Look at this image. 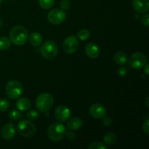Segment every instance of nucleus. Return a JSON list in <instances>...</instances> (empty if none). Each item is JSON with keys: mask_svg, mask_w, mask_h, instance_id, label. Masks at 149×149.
Returning <instances> with one entry per match:
<instances>
[{"mask_svg": "<svg viewBox=\"0 0 149 149\" xmlns=\"http://www.w3.org/2000/svg\"><path fill=\"white\" fill-rule=\"evenodd\" d=\"M26 116H27L29 120L36 121L39 117V114L37 111L34 110V109H31V110H30L28 112L27 114H26Z\"/></svg>", "mask_w": 149, "mask_h": 149, "instance_id": "393cba45", "label": "nucleus"}, {"mask_svg": "<svg viewBox=\"0 0 149 149\" xmlns=\"http://www.w3.org/2000/svg\"><path fill=\"white\" fill-rule=\"evenodd\" d=\"M61 9L63 10H68L71 7V1L69 0H63L60 4Z\"/></svg>", "mask_w": 149, "mask_h": 149, "instance_id": "bb28decb", "label": "nucleus"}, {"mask_svg": "<svg viewBox=\"0 0 149 149\" xmlns=\"http://www.w3.org/2000/svg\"><path fill=\"white\" fill-rule=\"evenodd\" d=\"M1 138L5 141L13 139L16 135L15 127L13 124L7 123L2 127L1 131Z\"/></svg>", "mask_w": 149, "mask_h": 149, "instance_id": "f8f14e48", "label": "nucleus"}, {"mask_svg": "<svg viewBox=\"0 0 149 149\" xmlns=\"http://www.w3.org/2000/svg\"><path fill=\"white\" fill-rule=\"evenodd\" d=\"M71 116V111L67 106H60L55 109V117L58 122H65L68 120Z\"/></svg>", "mask_w": 149, "mask_h": 149, "instance_id": "9d476101", "label": "nucleus"}, {"mask_svg": "<svg viewBox=\"0 0 149 149\" xmlns=\"http://www.w3.org/2000/svg\"><path fill=\"white\" fill-rule=\"evenodd\" d=\"M143 67H144V71H145L146 74V75H148V74H149V71H148L149 65L146 63L145 64V65H144Z\"/></svg>", "mask_w": 149, "mask_h": 149, "instance_id": "473e14b6", "label": "nucleus"}, {"mask_svg": "<svg viewBox=\"0 0 149 149\" xmlns=\"http://www.w3.org/2000/svg\"><path fill=\"white\" fill-rule=\"evenodd\" d=\"M147 63V58L142 52H135L129 59L130 66L134 69H141L143 68Z\"/></svg>", "mask_w": 149, "mask_h": 149, "instance_id": "6e6552de", "label": "nucleus"}, {"mask_svg": "<svg viewBox=\"0 0 149 149\" xmlns=\"http://www.w3.org/2000/svg\"><path fill=\"white\" fill-rule=\"evenodd\" d=\"M90 32L87 29H82L77 33V37L81 41H86L90 38Z\"/></svg>", "mask_w": 149, "mask_h": 149, "instance_id": "4be33fe9", "label": "nucleus"}, {"mask_svg": "<svg viewBox=\"0 0 149 149\" xmlns=\"http://www.w3.org/2000/svg\"><path fill=\"white\" fill-rule=\"evenodd\" d=\"M143 130L146 135H149V119H146L143 125Z\"/></svg>", "mask_w": 149, "mask_h": 149, "instance_id": "c85d7f7f", "label": "nucleus"}, {"mask_svg": "<svg viewBox=\"0 0 149 149\" xmlns=\"http://www.w3.org/2000/svg\"><path fill=\"white\" fill-rule=\"evenodd\" d=\"M16 106L21 111H26L31 109V103L29 99L26 98V97H21V98H19L17 101Z\"/></svg>", "mask_w": 149, "mask_h": 149, "instance_id": "dca6fc26", "label": "nucleus"}, {"mask_svg": "<svg viewBox=\"0 0 149 149\" xmlns=\"http://www.w3.org/2000/svg\"><path fill=\"white\" fill-rule=\"evenodd\" d=\"M23 86L16 80H11L6 85V94L11 100L19 98L23 94Z\"/></svg>", "mask_w": 149, "mask_h": 149, "instance_id": "423d86ee", "label": "nucleus"}, {"mask_svg": "<svg viewBox=\"0 0 149 149\" xmlns=\"http://www.w3.org/2000/svg\"><path fill=\"white\" fill-rule=\"evenodd\" d=\"M10 39L7 36H1L0 37V50L4 51L9 49L10 47Z\"/></svg>", "mask_w": 149, "mask_h": 149, "instance_id": "aec40b11", "label": "nucleus"}, {"mask_svg": "<svg viewBox=\"0 0 149 149\" xmlns=\"http://www.w3.org/2000/svg\"><path fill=\"white\" fill-rule=\"evenodd\" d=\"M141 23L146 27H148L149 25V15L145 14L141 17Z\"/></svg>", "mask_w": 149, "mask_h": 149, "instance_id": "cd10ccee", "label": "nucleus"}, {"mask_svg": "<svg viewBox=\"0 0 149 149\" xmlns=\"http://www.w3.org/2000/svg\"><path fill=\"white\" fill-rule=\"evenodd\" d=\"M148 97H147V98H146V106H149V105H148Z\"/></svg>", "mask_w": 149, "mask_h": 149, "instance_id": "72a5a7b5", "label": "nucleus"}, {"mask_svg": "<svg viewBox=\"0 0 149 149\" xmlns=\"http://www.w3.org/2000/svg\"><path fill=\"white\" fill-rule=\"evenodd\" d=\"M65 135H66L67 138L68 140H71V141L74 140L76 138V133L74 132H72V131H69L67 133H65Z\"/></svg>", "mask_w": 149, "mask_h": 149, "instance_id": "2f4dec72", "label": "nucleus"}, {"mask_svg": "<svg viewBox=\"0 0 149 149\" xmlns=\"http://www.w3.org/2000/svg\"><path fill=\"white\" fill-rule=\"evenodd\" d=\"M47 19L53 25L61 24L66 19V13L62 9H54L48 13Z\"/></svg>", "mask_w": 149, "mask_h": 149, "instance_id": "0eeeda50", "label": "nucleus"}, {"mask_svg": "<svg viewBox=\"0 0 149 149\" xmlns=\"http://www.w3.org/2000/svg\"><path fill=\"white\" fill-rule=\"evenodd\" d=\"M114 61L116 64L120 65H125L127 63V55L125 52L119 51L114 55Z\"/></svg>", "mask_w": 149, "mask_h": 149, "instance_id": "a211bd4d", "label": "nucleus"}, {"mask_svg": "<svg viewBox=\"0 0 149 149\" xmlns=\"http://www.w3.org/2000/svg\"><path fill=\"white\" fill-rule=\"evenodd\" d=\"M103 141L106 145H113L116 141V135L113 132H108L105 135Z\"/></svg>", "mask_w": 149, "mask_h": 149, "instance_id": "6ab92c4d", "label": "nucleus"}, {"mask_svg": "<svg viewBox=\"0 0 149 149\" xmlns=\"http://www.w3.org/2000/svg\"><path fill=\"white\" fill-rule=\"evenodd\" d=\"M28 37H29L28 31L23 26H15L10 32V41L17 46L25 45L27 42Z\"/></svg>", "mask_w": 149, "mask_h": 149, "instance_id": "f257e3e1", "label": "nucleus"}, {"mask_svg": "<svg viewBox=\"0 0 149 149\" xmlns=\"http://www.w3.org/2000/svg\"><path fill=\"white\" fill-rule=\"evenodd\" d=\"M39 4L42 9L49 10L54 6L55 0H39Z\"/></svg>", "mask_w": 149, "mask_h": 149, "instance_id": "412c9836", "label": "nucleus"}, {"mask_svg": "<svg viewBox=\"0 0 149 149\" xmlns=\"http://www.w3.org/2000/svg\"><path fill=\"white\" fill-rule=\"evenodd\" d=\"M10 106V102L8 99L1 98L0 100V112H4L8 109Z\"/></svg>", "mask_w": 149, "mask_h": 149, "instance_id": "a878e982", "label": "nucleus"}, {"mask_svg": "<svg viewBox=\"0 0 149 149\" xmlns=\"http://www.w3.org/2000/svg\"><path fill=\"white\" fill-rule=\"evenodd\" d=\"M63 49L66 53L73 54L77 52L79 47L78 39L74 36H69L65 38L63 42Z\"/></svg>", "mask_w": 149, "mask_h": 149, "instance_id": "1a4fd4ad", "label": "nucleus"}, {"mask_svg": "<svg viewBox=\"0 0 149 149\" xmlns=\"http://www.w3.org/2000/svg\"><path fill=\"white\" fill-rule=\"evenodd\" d=\"M89 112H90V116L96 119H103L104 116H106V109L100 103H95L93 106H91Z\"/></svg>", "mask_w": 149, "mask_h": 149, "instance_id": "9b49d317", "label": "nucleus"}, {"mask_svg": "<svg viewBox=\"0 0 149 149\" xmlns=\"http://www.w3.org/2000/svg\"><path fill=\"white\" fill-rule=\"evenodd\" d=\"M66 133L65 126L60 122L52 123L49 127L47 130V135L49 140L54 142H58L64 138Z\"/></svg>", "mask_w": 149, "mask_h": 149, "instance_id": "f03ea898", "label": "nucleus"}, {"mask_svg": "<svg viewBox=\"0 0 149 149\" xmlns=\"http://www.w3.org/2000/svg\"><path fill=\"white\" fill-rule=\"evenodd\" d=\"M58 48L53 41H47L41 46L40 52L43 58L47 60H52L57 56Z\"/></svg>", "mask_w": 149, "mask_h": 149, "instance_id": "39448f33", "label": "nucleus"}, {"mask_svg": "<svg viewBox=\"0 0 149 149\" xmlns=\"http://www.w3.org/2000/svg\"><path fill=\"white\" fill-rule=\"evenodd\" d=\"M83 122L80 118L73 117L70 119L67 122V127L70 130H77L82 127Z\"/></svg>", "mask_w": 149, "mask_h": 149, "instance_id": "2eb2a0df", "label": "nucleus"}, {"mask_svg": "<svg viewBox=\"0 0 149 149\" xmlns=\"http://www.w3.org/2000/svg\"><path fill=\"white\" fill-rule=\"evenodd\" d=\"M54 100L49 93H42L36 100V106L40 112H47L52 109Z\"/></svg>", "mask_w": 149, "mask_h": 149, "instance_id": "7ed1b4c3", "label": "nucleus"}, {"mask_svg": "<svg viewBox=\"0 0 149 149\" xmlns=\"http://www.w3.org/2000/svg\"><path fill=\"white\" fill-rule=\"evenodd\" d=\"M9 117H10V119H11V120L17 121L21 119L22 114L20 113V111L13 109V110L10 111V112L9 113Z\"/></svg>", "mask_w": 149, "mask_h": 149, "instance_id": "b1692460", "label": "nucleus"}, {"mask_svg": "<svg viewBox=\"0 0 149 149\" xmlns=\"http://www.w3.org/2000/svg\"><path fill=\"white\" fill-rule=\"evenodd\" d=\"M17 130L20 135L26 138H31L36 134V132L34 125L31 121L26 119H23L18 122Z\"/></svg>", "mask_w": 149, "mask_h": 149, "instance_id": "20e7f679", "label": "nucleus"}, {"mask_svg": "<svg viewBox=\"0 0 149 149\" xmlns=\"http://www.w3.org/2000/svg\"><path fill=\"white\" fill-rule=\"evenodd\" d=\"M29 39L31 45L35 47L39 46L40 45H42V41H43V38H42V36L41 35V33L36 31L31 33Z\"/></svg>", "mask_w": 149, "mask_h": 149, "instance_id": "f3484780", "label": "nucleus"}, {"mask_svg": "<svg viewBox=\"0 0 149 149\" xmlns=\"http://www.w3.org/2000/svg\"><path fill=\"white\" fill-rule=\"evenodd\" d=\"M103 125H105L106 127H109L112 124V119L111 118L109 117V116H106V117H103Z\"/></svg>", "mask_w": 149, "mask_h": 149, "instance_id": "7c9ffc66", "label": "nucleus"}, {"mask_svg": "<svg viewBox=\"0 0 149 149\" xmlns=\"http://www.w3.org/2000/svg\"><path fill=\"white\" fill-rule=\"evenodd\" d=\"M132 7L138 13H147L149 9V0H133Z\"/></svg>", "mask_w": 149, "mask_h": 149, "instance_id": "ddd939ff", "label": "nucleus"}, {"mask_svg": "<svg viewBox=\"0 0 149 149\" xmlns=\"http://www.w3.org/2000/svg\"><path fill=\"white\" fill-rule=\"evenodd\" d=\"M117 74L119 77H124L127 75V69L125 67H122V68H119L117 71Z\"/></svg>", "mask_w": 149, "mask_h": 149, "instance_id": "c756f323", "label": "nucleus"}, {"mask_svg": "<svg viewBox=\"0 0 149 149\" xmlns=\"http://www.w3.org/2000/svg\"><path fill=\"white\" fill-rule=\"evenodd\" d=\"M1 24H2V21H1V19L0 18V27L1 26Z\"/></svg>", "mask_w": 149, "mask_h": 149, "instance_id": "f704fd0d", "label": "nucleus"}, {"mask_svg": "<svg viewBox=\"0 0 149 149\" xmlns=\"http://www.w3.org/2000/svg\"><path fill=\"white\" fill-rule=\"evenodd\" d=\"M89 149H107L108 146L100 141H95L89 146Z\"/></svg>", "mask_w": 149, "mask_h": 149, "instance_id": "5701e85b", "label": "nucleus"}, {"mask_svg": "<svg viewBox=\"0 0 149 149\" xmlns=\"http://www.w3.org/2000/svg\"><path fill=\"white\" fill-rule=\"evenodd\" d=\"M2 1H3V0H0V4H1V3H2Z\"/></svg>", "mask_w": 149, "mask_h": 149, "instance_id": "c9c22d12", "label": "nucleus"}, {"mask_svg": "<svg viewBox=\"0 0 149 149\" xmlns=\"http://www.w3.org/2000/svg\"><path fill=\"white\" fill-rule=\"evenodd\" d=\"M85 54L92 59H95L100 55V49L94 43H89L84 47Z\"/></svg>", "mask_w": 149, "mask_h": 149, "instance_id": "4468645a", "label": "nucleus"}]
</instances>
